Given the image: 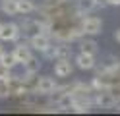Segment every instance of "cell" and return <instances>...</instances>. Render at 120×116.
Segmentation results:
<instances>
[{
    "label": "cell",
    "mask_w": 120,
    "mask_h": 116,
    "mask_svg": "<svg viewBox=\"0 0 120 116\" xmlns=\"http://www.w3.org/2000/svg\"><path fill=\"white\" fill-rule=\"evenodd\" d=\"M58 89V85L54 81V77L50 75H43L39 79L35 81V91L39 93V95H50V93H54Z\"/></svg>",
    "instance_id": "cell-2"
},
{
    "label": "cell",
    "mask_w": 120,
    "mask_h": 116,
    "mask_svg": "<svg viewBox=\"0 0 120 116\" xmlns=\"http://www.w3.org/2000/svg\"><path fill=\"white\" fill-rule=\"evenodd\" d=\"M0 10L6 15H18V0H0Z\"/></svg>",
    "instance_id": "cell-11"
},
{
    "label": "cell",
    "mask_w": 120,
    "mask_h": 116,
    "mask_svg": "<svg viewBox=\"0 0 120 116\" xmlns=\"http://www.w3.org/2000/svg\"><path fill=\"white\" fill-rule=\"evenodd\" d=\"M0 64H2V66H8V68H14V66L18 64L16 54H14V52H4L2 56H0Z\"/></svg>",
    "instance_id": "cell-17"
},
{
    "label": "cell",
    "mask_w": 120,
    "mask_h": 116,
    "mask_svg": "<svg viewBox=\"0 0 120 116\" xmlns=\"http://www.w3.org/2000/svg\"><path fill=\"white\" fill-rule=\"evenodd\" d=\"M95 105L101 106V108H114V105H116V97L112 95L109 89L97 91V95H95Z\"/></svg>",
    "instance_id": "cell-5"
},
{
    "label": "cell",
    "mask_w": 120,
    "mask_h": 116,
    "mask_svg": "<svg viewBox=\"0 0 120 116\" xmlns=\"http://www.w3.org/2000/svg\"><path fill=\"white\" fill-rule=\"evenodd\" d=\"M97 50H99V46H97V43L93 41V39H85V41H81V43H79V52L97 54Z\"/></svg>",
    "instance_id": "cell-15"
},
{
    "label": "cell",
    "mask_w": 120,
    "mask_h": 116,
    "mask_svg": "<svg viewBox=\"0 0 120 116\" xmlns=\"http://www.w3.org/2000/svg\"><path fill=\"white\" fill-rule=\"evenodd\" d=\"M23 70H25V74H31V75L39 74V70H41V62H39V58L31 56V58H29L25 64H23Z\"/></svg>",
    "instance_id": "cell-14"
},
{
    "label": "cell",
    "mask_w": 120,
    "mask_h": 116,
    "mask_svg": "<svg viewBox=\"0 0 120 116\" xmlns=\"http://www.w3.org/2000/svg\"><path fill=\"white\" fill-rule=\"evenodd\" d=\"M19 27L23 29V33H29V37H31V35H35V33H41V31H45V23H41L39 19L23 18V21L19 23Z\"/></svg>",
    "instance_id": "cell-8"
},
{
    "label": "cell",
    "mask_w": 120,
    "mask_h": 116,
    "mask_svg": "<svg viewBox=\"0 0 120 116\" xmlns=\"http://www.w3.org/2000/svg\"><path fill=\"white\" fill-rule=\"evenodd\" d=\"M81 27H83L85 35H99L103 31V21L97 15H87L81 19Z\"/></svg>",
    "instance_id": "cell-3"
},
{
    "label": "cell",
    "mask_w": 120,
    "mask_h": 116,
    "mask_svg": "<svg viewBox=\"0 0 120 116\" xmlns=\"http://www.w3.org/2000/svg\"><path fill=\"white\" fill-rule=\"evenodd\" d=\"M114 41H116V43H120V29H116V31H114Z\"/></svg>",
    "instance_id": "cell-23"
},
{
    "label": "cell",
    "mask_w": 120,
    "mask_h": 116,
    "mask_svg": "<svg viewBox=\"0 0 120 116\" xmlns=\"http://www.w3.org/2000/svg\"><path fill=\"white\" fill-rule=\"evenodd\" d=\"M95 8H97L95 0H78L76 12H78V15H83V14H89L91 10H95Z\"/></svg>",
    "instance_id": "cell-12"
},
{
    "label": "cell",
    "mask_w": 120,
    "mask_h": 116,
    "mask_svg": "<svg viewBox=\"0 0 120 116\" xmlns=\"http://www.w3.org/2000/svg\"><path fill=\"white\" fill-rule=\"evenodd\" d=\"M76 66L79 70H93L97 66L95 62V54H87V52H79L76 56Z\"/></svg>",
    "instance_id": "cell-9"
},
{
    "label": "cell",
    "mask_w": 120,
    "mask_h": 116,
    "mask_svg": "<svg viewBox=\"0 0 120 116\" xmlns=\"http://www.w3.org/2000/svg\"><path fill=\"white\" fill-rule=\"evenodd\" d=\"M2 54H4V49H2V46H0V56H2Z\"/></svg>",
    "instance_id": "cell-26"
},
{
    "label": "cell",
    "mask_w": 120,
    "mask_h": 116,
    "mask_svg": "<svg viewBox=\"0 0 120 116\" xmlns=\"http://www.w3.org/2000/svg\"><path fill=\"white\" fill-rule=\"evenodd\" d=\"M12 91H10V81H0V99L4 97H10Z\"/></svg>",
    "instance_id": "cell-19"
},
{
    "label": "cell",
    "mask_w": 120,
    "mask_h": 116,
    "mask_svg": "<svg viewBox=\"0 0 120 116\" xmlns=\"http://www.w3.org/2000/svg\"><path fill=\"white\" fill-rule=\"evenodd\" d=\"M95 4H97V8H107V6H110L109 0H95Z\"/></svg>",
    "instance_id": "cell-21"
},
{
    "label": "cell",
    "mask_w": 120,
    "mask_h": 116,
    "mask_svg": "<svg viewBox=\"0 0 120 116\" xmlns=\"http://www.w3.org/2000/svg\"><path fill=\"white\" fill-rule=\"evenodd\" d=\"M18 10H19L21 15H29V14H33L37 8H35L33 0H18Z\"/></svg>",
    "instance_id": "cell-13"
},
{
    "label": "cell",
    "mask_w": 120,
    "mask_h": 116,
    "mask_svg": "<svg viewBox=\"0 0 120 116\" xmlns=\"http://www.w3.org/2000/svg\"><path fill=\"white\" fill-rule=\"evenodd\" d=\"M74 72V66L70 64V58H60L54 62V75L56 77H70Z\"/></svg>",
    "instance_id": "cell-7"
},
{
    "label": "cell",
    "mask_w": 120,
    "mask_h": 116,
    "mask_svg": "<svg viewBox=\"0 0 120 116\" xmlns=\"http://www.w3.org/2000/svg\"><path fill=\"white\" fill-rule=\"evenodd\" d=\"M70 56H72V46H68V45H56L54 46V60L70 58Z\"/></svg>",
    "instance_id": "cell-16"
},
{
    "label": "cell",
    "mask_w": 120,
    "mask_h": 116,
    "mask_svg": "<svg viewBox=\"0 0 120 116\" xmlns=\"http://www.w3.org/2000/svg\"><path fill=\"white\" fill-rule=\"evenodd\" d=\"M14 54H16V58H18V64H25V62L33 56L31 54V45L18 43V46L14 49Z\"/></svg>",
    "instance_id": "cell-10"
},
{
    "label": "cell",
    "mask_w": 120,
    "mask_h": 116,
    "mask_svg": "<svg viewBox=\"0 0 120 116\" xmlns=\"http://www.w3.org/2000/svg\"><path fill=\"white\" fill-rule=\"evenodd\" d=\"M109 91H110L114 97H120V83H118V85H110V89H109Z\"/></svg>",
    "instance_id": "cell-20"
},
{
    "label": "cell",
    "mask_w": 120,
    "mask_h": 116,
    "mask_svg": "<svg viewBox=\"0 0 120 116\" xmlns=\"http://www.w3.org/2000/svg\"><path fill=\"white\" fill-rule=\"evenodd\" d=\"M29 45H31V49L39 50V52H45L50 46V35L45 33V31H41V33H35L29 37Z\"/></svg>",
    "instance_id": "cell-4"
},
{
    "label": "cell",
    "mask_w": 120,
    "mask_h": 116,
    "mask_svg": "<svg viewBox=\"0 0 120 116\" xmlns=\"http://www.w3.org/2000/svg\"><path fill=\"white\" fill-rule=\"evenodd\" d=\"M95 101H91L85 95H76V101H74V106H72V112H78V114H87L91 110V105Z\"/></svg>",
    "instance_id": "cell-6"
},
{
    "label": "cell",
    "mask_w": 120,
    "mask_h": 116,
    "mask_svg": "<svg viewBox=\"0 0 120 116\" xmlns=\"http://www.w3.org/2000/svg\"><path fill=\"white\" fill-rule=\"evenodd\" d=\"M12 79H14L12 68H8V66H2V64H0V81H12Z\"/></svg>",
    "instance_id": "cell-18"
},
{
    "label": "cell",
    "mask_w": 120,
    "mask_h": 116,
    "mask_svg": "<svg viewBox=\"0 0 120 116\" xmlns=\"http://www.w3.org/2000/svg\"><path fill=\"white\" fill-rule=\"evenodd\" d=\"M110 6H120V0H109Z\"/></svg>",
    "instance_id": "cell-24"
},
{
    "label": "cell",
    "mask_w": 120,
    "mask_h": 116,
    "mask_svg": "<svg viewBox=\"0 0 120 116\" xmlns=\"http://www.w3.org/2000/svg\"><path fill=\"white\" fill-rule=\"evenodd\" d=\"M116 110H120V97H116V105H114Z\"/></svg>",
    "instance_id": "cell-25"
},
{
    "label": "cell",
    "mask_w": 120,
    "mask_h": 116,
    "mask_svg": "<svg viewBox=\"0 0 120 116\" xmlns=\"http://www.w3.org/2000/svg\"><path fill=\"white\" fill-rule=\"evenodd\" d=\"M21 27L18 25V23H0V41H6V43H16L19 39V31Z\"/></svg>",
    "instance_id": "cell-1"
},
{
    "label": "cell",
    "mask_w": 120,
    "mask_h": 116,
    "mask_svg": "<svg viewBox=\"0 0 120 116\" xmlns=\"http://www.w3.org/2000/svg\"><path fill=\"white\" fill-rule=\"evenodd\" d=\"M45 2H47L49 6H56V4H62L64 0H45Z\"/></svg>",
    "instance_id": "cell-22"
}]
</instances>
